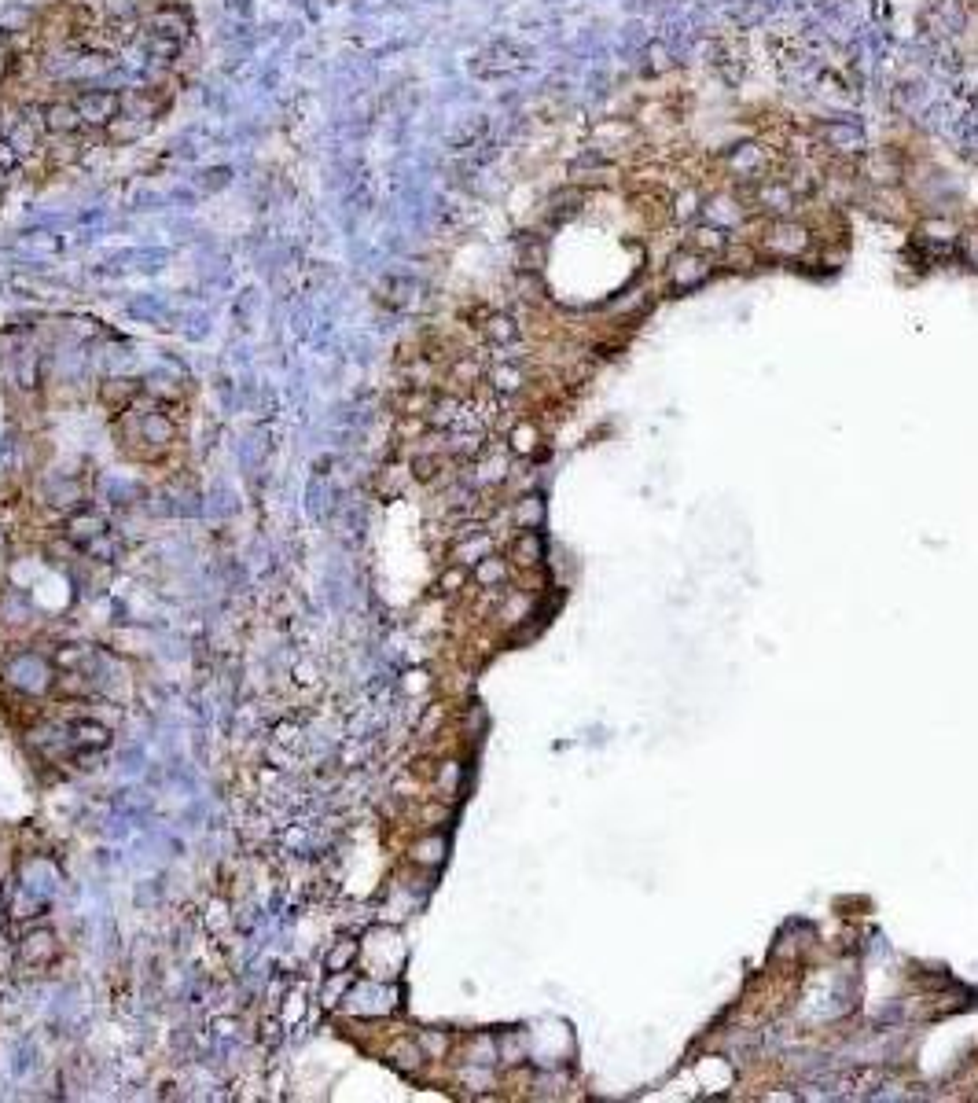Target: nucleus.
<instances>
[{"label": "nucleus", "instance_id": "nucleus-1", "mask_svg": "<svg viewBox=\"0 0 978 1103\" xmlns=\"http://www.w3.org/2000/svg\"><path fill=\"white\" fill-rule=\"evenodd\" d=\"M70 100L78 107L81 126L85 129H107L114 118H118V111H122V92L92 89V92H78V96H70Z\"/></svg>", "mask_w": 978, "mask_h": 1103}, {"label": "nucleus", "instance_id": "nucleus-2", "mask_svg": "<svg viewBox=\"0 0 978 1103\" xmlns=\"http://www.w3.org/2000/svg\"><path fill=\"white\" fill-rule=\"evenodd\" d=\"M523 67H526V52L508 45V41L489 45L486 52H478L475 63H471V70H475L478 78H501V74H515V70H523Z\"/></svg>", "mask_w": 978, "mask_h": 1103}, {"label": "nucleus", "instance_id": "nucleus-3", "mask_svg": "<svg viewBox=\"0 0 978 1103\" xmlns=\"http://www.w3.org/2000/svg\"><path fill=\"white\" fill-rule=\"evenodd\" d=\"M144 26H148V34L173 37V41H184L188 30H192L188 15H184L181 8H173V4H155V8L148 12V19H144Z\"/></svg>", "mask_w": 978, "mask_h": 1103}, {"label": "nucleus", "instance_id": "nucleus-4", "mask_svg": "<svg viewBox=\"0 0 978 1103\" xmlns=\"http://www.w3.org/2000/svg\"><path fill=\"white\" fill-rule=\"evenodd\" d=\"M41 118H45V133L52 137H70V133H81V114L74 107V100H52L41 107Z\"/></svg>", "mask_w": 978, "mask_h": 1103}, {"label": "nucleus", "instance_id": "nucleus-5", "mask_svg": "<svg viewBox=\"0 0 978 1103\" xmlns=\"http://www.w3.org/2000/svg\"><path fill=\"white\" fill-rule=\"evenodd\" d=\"M725 243H728L725 232H721V228H714V225L695 228V232H692V251H703V254H710V251H725Z\"/></svg>", "mask_w": 978, "mask_h": 1103}, {"label": "nucleus", "instance_id": "nucleus-6", "mask_svg": "<svg viewBox=\"0 0 978 1103\" xmlns=\"http://www.w3.org/2000/svg\"><path fill=\"white\" fill-rule=\"evenodd\" d=\"M52 953H56V938L52 934H30L23 945V960H30V964L34 960H48Z\"/></svg>", "mask_w": 978, "mask_h": 1103}, {"label": "nucleus", "instance_id": "nucleus-7", "mask_svg": "<svg viewBox=\"0 0 978 1103\" xmlns=\"http://www.w3.org/2000/svg\"><path fill=\"white\" fill-rule=\"evenodd\" d=\"M19 162H23V159H19V151H15L12 144H8V140L0 137V170L8 173V170H15Z\"/></svg>", "mask_w": 978, "mask_h": 1103}, {"label": "nucleus", "instance_id": "nucleus-8", "mask_svg": "<svg viewBox=\"0 0 978 1103\" xmlns=\"http://www.w3.org/2000/svg\"><path fill=\"white\" fill-rule=\"evenodd\" d=\"M353 949H357V945H353V942H342V945H339V953H335V956H331V960H328L331 971H339V967L346 964V960H350V956H353Z\"/></svg>", "mask_w": 978, "mask_h": 1103}, {"label": "nucleus", "instance_id": "nucleus-9", "mask_svg": "<svg viewBox=\"0 0 978 1103\" xmlns=\"http://www.w3.org/2000/svg\"><path fill=\"white\" fill-rule=\"evenodd\" d=\"M0 184H4V170H0Z\"/></svg>", "mask_w": 978, "mask_h": 1103}]
</instances>
